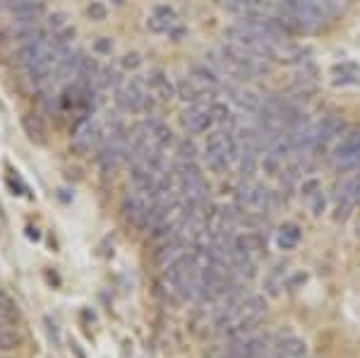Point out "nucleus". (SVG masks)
Listing matches in <instances>:
<instances>
[{"mask_svg":"<svg viewBox=\"0 0 360 358\" xmlns=\"http://www.w3.org/2000/svg\"><path fill=\"white\" fill-rule=\"evenodd\" d=\"M343 128H346V126H343V121H341L339 116H324V118H322V121L317 123V126L310 128V133H313L315 142L324 147V144L329 142V140H334L336 135L343 133Z\"/></svg>","mask_w":360,"mask_h":358,"instance_id":"nucleus-10","label":"nucleus"},{"mask_svg":"<svg viewBox=\"0 0 360 358\" xmlns=\"http://www.w3.org/2000/svg\"><path fill=\"white\" fill-rule=\"evenodd\" d=\"M204 161L214 173H226L228 166H231V159L226 154V140H223V133H209L204 142Z\"/></svg>","mask_w":360,"mask_h":358,"instance_id":"nucleus-4","label":"nucleus"},{"mask_svg":"<svg viewBox=\"0 0 360 358\" xmlns=\"http://www.w3.org/2000/svg\"><path fill=\"white\" fill-rule=\"evenodd\" d=\"M231 344L233 346H231V351H228L231 358H262L267 354V349H269V337L255 332L243 339L231 341Z\"/></svg>","mask_w":360,"mask_h":358,"instance_id":"nucleus-6","label":"nucleus"},{"mask_svg":"<svg viewBox=\"0 0 360 358\" xmlns=\"http://www.w3.org/2000/svg\"><path fill=\"white\" fill-rule=\"evenodd\" d=\"M300 238H303L300 226L293 224V221H286V224H281L279 231H276V246H279L281 251H293V248H298Z\"/></svg>","mask_w":360,"mask_h":358,"instance_id":"nucleus-18","label":"nucleus"},{"mask_svg":"<svg viewBox=\"0 0 360 358\" xmlns=\"http://www.w3.org/2000/svg\"><path fill=\"white\" fill-rule=\"evenodd\" d=\"M190 75L197 84H202L204 89H221V77L209 63H193L190 65Z\"/></svg>","mask_w":360,"mask_h":358,"instance_id":"nucleus-13","label":"nucleus"},{"mask_svg":"<svg viewBox=\"0 0 360 358\" xmlns=\"http://www.w3.org/2000/svg\"><path fill=\"white\" fill-rule=\"evenodd\" d=\"M116 3H123V0H116Z\"/></svg>","mask_w":360,"mask_h":358,"instance_id":"nucleus-34","label":"nucleus"},{"mask_svg":"<svg viewBox=\"0 0 360 358\" xmlns=\"http://www.w3.org/2000/svg\"><path fill=\"white\" fill-rule=\"evenodd\" d=\"M80 63H82V53L80 51H73L70 48L68 53H63V56L58 58L56 63V70H53V80L51 82H73V80H77L80 75Z\"/></svg>","mask_w":360,"mask_h":358,"instance_id":"nucleus-8","label":"nucleus"},{"mask_svg":"<svg viewBox=\"0 0 360 358\" xmlns=\"http://www.w3.org/2000/svg\"><path fill=\"white\" fill-rule=\"evenodd\" d=\"M154 17H159L163 24L168 27V31H171L173 27L178 24V15L173 13V8H168V5H156V8H154Z\"/></svg>","mask_w":360,"mask_h":358,"instance_id":"nucleus-23","label":"nucleus"},{"mask_svg":"<svg viewBox=\"0 0 360 358\" xmlns=\"http://www.w3.org/2000/svg\"><path fill=\"white\" fill-rule=\"evenodd\" d=\"M360 159V128L351 130L346 137L334 147V161L341 171L356 169V161Z\"/></svg>","mask_w":360,"mask_h":358,"instance_id":"nucleus-5","label":"nucleus"},{"mask_svg":"<svg viewBox=\"0 0 360 358\" xmlns=\"http://www.w3.org/2000/svg\"><path fill=\"white\" fill-rule=\"evenodd\" d=\"M43 15H46V5L41 3V0H31V3H27L24 8L15 10L13 13V24L17 27H31V24H39L43 20Z\"/></svg>","mask_w":360,"mask_h":358,"instance_id":"nucleus-12","label":"nucleus"},{"mask_svg":"<svg viewBox=\"0 0 360 358\" xmlns=\"http://www.w3.org/2000/svg\"><path fill=\"white\" fill-rule=\"evenodd\" d=\"M120 63H123V68L135 70V68H140V65H142V56H140V53H125Z\"/></svg>","mask_w":360,"mask_h":358,"instance_id":"nucleus-28","label":"nucleus"},{"mask_svg":"<svg viewBox=\"0 0 360 358\" xmlns=\"http://www.w3.org/2000/svg\"><path fill=\"white\" fill-rule=\"evenodd\" d=\"M281 13L298 17L305 27H317L329 20V10L315 0H281Z\"/></svg>","mask_w":360,"mask_h":358,"instance_id":"nucleus-2","label":"nucleus"},{"mask_svg":"<svg viewBox=\"0 0 360 358\" xmlns=\"http://www.w3.org/2000/svg\"><path fill=\"white\" fill-rule=\"evenodd\" d=\"M0 358H8V356H3V354H0Z\"/></svg>","mask_w":360,"mask_h":358,"instance_id":"nucleus-33","label":"nucleus"},{"mask_svg":"<svg viewBox=\"0 0 360 358\" xmlns=\"http://www.w3.org/2000/svg\"><path fill=\"white\" fill-rule=\"evenodd\" d=\"M226 8L231 13H236L238 17H243L248 13H264L269 8V3L267 0H226Z\"/></svg>","mask_w":360,"mask_h":358,"instance_id":"nucleus-20","label":"nucleus"},{"mask_svg":"<svg viewBox=\"0 0 360 358\" xmlns=\"http://www.w3.org/2000/svg\"><path fill=\"white\" fill-rule=\"evenodd\" d=\"M27 3H31V0H0V5H3V8H8V10H20V8H24Z\"/></svg>","mask_w":360,"mask_h":358,"instance_id":"nucleus-32","label":"nucleus"},{"mask_svg":"<svg viewBox=\"0 0 360 358\" xmlns=\"http://www.w3.org/2000/svg\"><path fill=\"white\" fill-rule=\"evenodd\" d=\"M13 311H15L13 301L5 294H0V315H13Z\"/></svg>","mask_w":360,"mask_h":358,"instance_id":"nucleus-30","label":"nucleus"},{"mask_svg":"<svg viewBox=\"0 0 360 358\" xmlns=\"http://www.w3.org/2000/svg\"><path fill=\"white\" fill-rule=\"evenodd\" d=\"M176 159L178 161H195L197 159V144L188 137L176 142Z\"/></svg>","mask_w":360,"mask_h":358,"instance_id":"nucleus-22","label":"nucleus"},{"mask_svg":"<svg viewBox=\"0 0 360 358\" xmlns=\"http://www.w3.org/2000/svg\"><path fill=\"white\" fill-rule=\"evenodd\" d=\"M322 211H324V197H322V190H320V193L313 195V214L320 216Z\"/></svg>","mask_w":360,"mask_h":358,"instance_id":"nucleus-31","label":"nucleus"},{"mask_svg":"<svg viewBox=\"0 0 360 358\" xmlns=\"http://www.w3.org/2000/svg\"><path fill=\"white\" fill-rule=\"evenodd\" d=\"M101 140H103V135H101V128L96 126V123L82 121V123H77V128H75V133H73L70 149H73L77 156H87L99 147Z\"/></svg>","mask_w":360,"mask_h":358,"instance_id":"nucleus-3","label":"nucleus"},{"mask_svg":"<svg viewBox=\"0 0 360 358\" xmlns=\"http://www.w3.org/2000/svg\"><path fill=\"white\" fill-rule=\"evenodd\" d=\"M209 116L214 123H223V126H231V108L228 104H223V101H211L209 104Z\"/></svg>","mask_w":360,"mask_h":358,"instance_id":"nucleus-21","label":"nucleus"},{"mask_svg":"<svg viewBox=\"0 0 360 358\" xmlns=\"http://www.w3.org/2000/svg\"><path fill=\"white\" fill-rule=\"evenodd\" d=\"M22 128H24V135L34 144H46V126H43L39 113H27L22 118Z\"/></svg>","mask_w":360,"mask_h":358,"instance_id":"nucleus-19","label":"nucleus"},{"mask_svg":"<svg viewBox=\"0 0 360 358\" xmlns=\"http://www.w3.org/2000/svg\"><path fill=\"white\" fill-rule=\"evenodd\" d=\"M274 356L276 358H305L308 356V346H305V341H300L298 337L288 334V337L276 341Z\"/></svg>","mask_w":360,"mask_h":358,"instance_id":"nucleus-15","label":"nucleus"},{"mask_svg":"<svg viewBox=\"0 0 360 358\" xmlns=\"http://www.w3.org/2000/svg\"><path fill=\"white\" fill-rule=\"evenodd\" d=\"M46 51H48V39L22 43V46L17 48V53H15V63L22 65V68H29V65L34 61H39Z\"/></svg>","mask_w":360,"mask_h":358,"instance_id":"nucleus-14","label":"nucleus"},{"mask_svg":"<svg viewBox=\"0 0 360 358\" xmlns=\"http://www.w3.org/2000/svg\"><path fill=\"white\" fill-rule=\"evenodd\" d=\"M176 96L185 104H200V101H204V96H211V89H204L193 77H185L176 84Z\"/></svg>","mask_w":360,"mask_h":358,"instance_id":"nucleus-11","label":"nucleus"},{"mask_svg":"<svg viewBox=\"0 0 360 358\" xmlns=\"http://www.w3.org/2000/svg\"><path fill=\"white\" fill-rule=\"evenodd\" d=\"M147 84H149V89L154 91V96H159L161 101H171L173 96H176V87L168 82V77L161 73V70H151V73L147 75Z\"/></svg>","mask_w":360,"mask_h":358,"instance_id":"nucleus-16","label":"nucleus"},{"mask_svg":"<svg viewBox=\"0 0 360 358\" xmlns=\"http://www.w3.org/2000/svg\"><path fill=\"white\" fill-rule=\"evenodd\" d=\"M87 13H89V17L91 20H96V22H103L106 20V15H108V10H106V5L99 3V0H94V3L87 8Z\"/></svg>","mask_w":360,"mask_h":358,"instance_id":"nucleus-25","label":"nucleus"},{"mask_svg":"<svg viewBox=\"0 0 360 358\" xmlns=\"http://www.w3.org/2000/svg\"><path fill=\"white\" fill-rule=\"evenodd\" d=\"M163 284H166L168 294L176 301L193 303L200 298L202 286V264L197 255L193 251L183 253L178 260H173L166 269H163Z\"/></svg>","mask_w":360,"mask_h":358,"instance_id":"nucleus-1","label":"nucleus"},{"mask_svg":"<svg viewBox=\"0 0 360 358\" xmlns=\"http://www.w3.org/2000/svg\"><path fill=\"white\" fill-rule=\"evenodd\" d=\"M300 193H303L305 197H313L315 193H320V181H317V178H313V181H305L303 188H300Z\"/></svg>","mask_w":360,"mask_h":358,"instance_id":"nucleus-29","label":"nucleus"},{"mask_svg":"<svg viewBox=\"0 0 360 358\" xmlns=\"http://www.w3.org/2000/svg\"><path fill=\"white\" fill-rule=\"evenodd\" d=\"M68 17H65V13H53L51 17H48V27H51V31L53 34H56V31H60V29H65V27H68V22H65Z\"/></svg>","mask_w":360,"mask_h":358,"instance_id":"nucleus-26","label":"nucleus"},{"mask_svg":"<svg viewBox=\"0 0 360 358\" xmlns=\"http://www.w3.org/2000/svg\"><path fill=\"white\" fill-rule=\"evenodd\" d=\"M94 51L99 53V56H111L113 51V41L108 39V36H101V39L94 41Z\"/></svg>","mask_w":360,"mask_h":358,"instance_id":"nucleus-27","label":"nucleus"},{"mask_svg":"<svg viewBox=\"0 0 360 358\" xmlns=\"http://www.w3.org/2000/svg\"><path fill=\"white\" fill-rule=\"evenodd\" d=\"M144 126H147V130H149V137L154 140V142L159 144L161 149H166L168 144L176 142V137H173V130L168 128L163 121H159V118H147Z\"/></svg>","mask_w":360,"mask_h":358,"instance_id":"nucleus-17","label":"nucleus"},{"mask_svg":"<svg viewBox=\"0 0 360 358\" xmlns=\"http://www.w3.org/2000/svg\"><path fill=\"white\" fill-rule=\"evenodd\" d=\"M305 358H308V356H305Z\"/></svg>","mask_w":360,"mask_h":358,"instance_id":"nucleus-35","label":"nucleus"},{"mask_svg":"<svg viewBox=\"0 0 360 358\" xmlns=\"http://www.w3.org/2000/svg\"><path fill=\"white\" fill-rule=\"evenodd\" d=\"M331 73L341 75V77H358L360 68H358L356 63H339V65H334V68H331Z\"/></svg>","mask_w":360,"mask_h":358,"instance_id":"nucleus-24","label":"nucleus"},{"mask_svg":"<svg viewBox=\"0 0 360 358\" xmlns=\"http://www.w3.org/2000/svg\"><path fill=\"white\" fill-rule=\"evenodd\" d=\"M149 204H151V200L149 197H144L142 193H130L128 197L123 200V214H125V219L130 221V224H135V226H144V216H147V209H149Z\"/></svg>","mask_w":360,"mask_h":358,"instance_id":"nucleus-9","label":"nucleus"},{"mask_svg":"<svg viewBox=\"0 0 360 358\" xmlns=\"http://www.w3.org/2000/svg\"><path fill=\"white\" fill-rule=\"evenodd\" d=\"M180 123H183V128L188 130L190 135L207 133V130L214 126V121H211V116H209V104H204V101L190 104L188 111H185L183 118H180Z\"/></svg>","mask_w":360,"mask_h":358,"instance_id":"nucleus-7","label":"nucleus"}]
</instances>
